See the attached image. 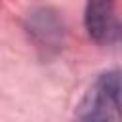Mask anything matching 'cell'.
Returning a JSON list of instances; mask_svg holds the SVG:
<instances>
[{
	"mask_svg": "<svg viewBox=\"0 0 122 122\" xmlns=\"http://www.w3.org/2000/svg\"><path fill=\"white\" fill-rule=\"evenodd\" d=\"M122 120V69L101 74L76 105L74 122Z\"/></svg>",
	"mask_w": 122,
	"mask_h": 122,
	"instance_id": "6da1fadb",
	"label": "cell"
},
{
	"mask_svg": "<svg viewBox=\"0 0 122 122\" xmlns=\"http://www.w3.org/2000/svg\"><path fill=\"white\" fill-rule=\"evenodd\" d=\"M84 25L93 42L122 50V21H118L112 2H90L84 11Z\"/></svg>",
	"mask_w": 122,
	"mask_h": 122,
	"instance_id": "7a4b0ae2",
	"label": "cell"
},
{
	"mask_svg": "<svg viewBox=\"0 0 122 122\" xmlns=\"http://www.w3.org/2000/svg\"><path fill=\"white\" fill-rule=\"evenodd\" d=\"M53 15H55V13H51V11L46 10V8L34 11L32 17H30V21H32V25H30L32 34L40 36V38L46 40V42H51L53 38H57V36H59V30H61V25H59V21H57Z\"/></svg>",
	"mask_w": 122,
	"mask_h": 122,
	"instance_id": "3957f363",
	"label": "cell"
}]
</instances>
